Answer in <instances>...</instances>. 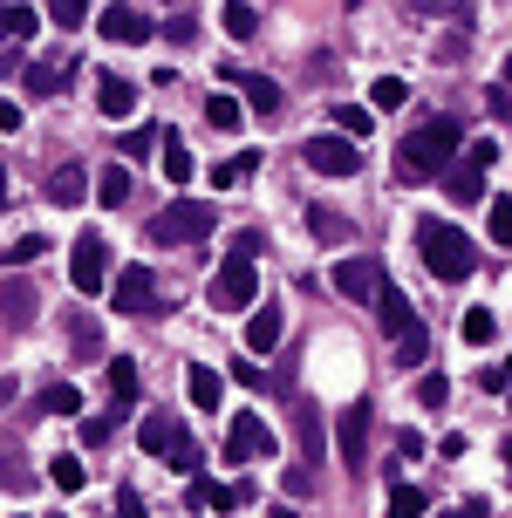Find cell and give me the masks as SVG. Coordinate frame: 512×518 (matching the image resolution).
<instances>
[{
	"mask_svg": "<svg viewBox=\"0 0 512 518\" xmlns=\"http://www.w3.org/2000/svg\"><path fill=\"white\" fill-rule=\"evenodd\" d=\"M458 150H465V130L451 116H424L410 137H396V178L403 185H431L437 171L458 164Z\"/></svg>",
	"mask_w": 512,
	"mask_h": 518,
	"instance_id": "1",
	"label": "cell"
},
{
	"mask_svg": "<svg viewBox=\"0 0 512 518\" xmlns=\"http://www.w3.org/2000/svg\"><path fill=\"white\" fill-rule=\"evenodd\" d=\"M253 259H260V232H239L233 253L219 259V273H212V287H205V300H212L219 314H246V307L260 300V273H253Z\"/></svg>",
	"mask_w": 512,
	"mask_h": 518,
	"instance_id": "2",
	"label": "cell"
},
{
	"mask_svg": "<svg viewBox=\"0 0 512 518\" xmlns=\"http://www.w3.org/2000/svg\"><path fill=\"white\" fill-rule=\"evenodd\" d=\"M417 253H424V266H431V280H472V266H478L472 239H465L458 225H437V219L417 225Z\"/></svg>",
	"mask_w": 512,
	"mask_h": 518,
	"instance_id": "3",
	"label": "cell"
},
{
	"mask_svg": "<svg viewBox=\"0 0 512 518\" xmlns=\"http://www.w3.org/2000/svg\"><path fill=\"white\" fill-rule=\"evenodd\" d=\"M137 450H144V457H171V471H185V478L198 471L192 430H185L171 409H144V423H137Z\"/></svg>",
	"mask_w": 512,
	"mask_h": 518,
	"instance_id": "4",
	"label": "cell"
},
{
	"mask_svg": "<svg viewBox=\"0 0 512 518\" xmlns=\"http://www.w3.org/2000/svg\"><path fill=\"white\" fill-rule=\"evenodd\" d=\"M212 225H219V205H205V198H171L158 219H151V246H198V239H212Z\"/></svg>",
	"mask_w": 512,
	"mask_h": 518,
	"instance_id": "5",
	"label": "cell"
},
{
	"mask_svg": "<svg viewBox=\"0 0 512 518\" xmlns=\"http://www.w3.org/2000/svg\"><path fill=\"white\" fill-rule=\"evenodd\" d=\"M492 164H499V137H472V144L458 150V164L444 171V198H451V205H478Z\"/></svg>",
	"mask_w": 512,
	"mask_h": 518,
	"instance_id": "6",
	"label": "cell"
},
{
	"mask_svg": "<svg viewBox=\"0 0 512 518\" xmlns=\"http://www.w3.org/2000/svg\"><path fill=\"white\" fill-rule=\"evenodd\" d=\"M369 444H376V409H369V403L335 409V457H342L349 471L369 464Z\"/></svg>",
	"mask_w": 512,
	"mask_h": 518,
	"instance_id": "7",
	"label": "cell"
},
{
	"mask_svg": "<svg viewBox=\"0 0 512 518\" xmlns=\"http://www.w3.org/2000/svg\"><path fill=\"white\" fill-rule=\"evenodd\" d=\"M69 280H76V294H103L110 287V246H103V232H76L69 239Z\"/></svg>",
	"mask_w": 512,
	"mask_h": 518,
	"instance_id": "8",
	"label": "cell"
},
{
	"mask_svg": "<svg viewBox=\"0 0 512 518\" xmlns=\"http://www.w3.org/2000/svg\"><path fill=\"white\" fill-rule=\"evenodd\" d=\"M110 307L117 314H151L158 307V273L151 266H123L117 280H110Z\"/></svg>",
	"mask_w": 512,
	"mask_h": 518,
	"instance_id": "9",
	"label": "cell"
},
{
	"mask_svg": "<svg viewBox=\"0 0 512 518\" xmlns=\"http://www.w3.org/2000/svg\"><path fill=\"white\" fill-rule=\"evenodd\" d=\"M328 280H335V294H342V300H362V307H369L376 287H383V266H376L369 253H349V259H335V273H328Z\"/></svg>",
	"mask_w": 512,
	"mask_h": 518,
	"instance_id": "10",
	"label": "cell"
},
{
	"mask_svg": "<svg viewBox=\"0 0 512 518\" xmlns=\"http://www.w3.org/2000/svg\"><path fill=\"white\" fill-rule=\"evenodd\" d=\"M260 450H274V430H267L253 409H233V430H226V464H246V457H260Z\"/></svg>",
	"mask_w": 512,
	"mask_h": 518,
	"instance_id": "11",
	"label": "cell"
},
{
	"mask_svg": "<svg viewBox=\"0 0 512 518\" xmlns=\"http://www.w3.org/2000/svg\"><path fill=\"white\" fill-rule=\"evenodd\" d=\"M308 164H315L321 178H349V171H362V150L349 144V137H308Z\"/></svg>",
	"mask_w": 512,
	"mask_h": 518,
	"instance_id": "12",
	"label": "cell"
},
{
	"mask_svg": "<svg viewBox=\"0 0 512 518\" xmlns=\"http://www.w3.org/2000/svg\"><path fill=\"white\" fill-rule=\"evenodd\" d=\"M96 28L117 41V48H144V41H151V14H144V7H103Z\"/></svg>",
	"mask_w": 512,
	"mask_h": 518,
	"instance_id": "13",
	"label": "cell"
},
{
	"mask_svg": "<svg viewBox=\"0 0 512 518\" xmlns=\"http://www.w3.org/2000/svg\"><path fill=\"white\" fill-rule=\"evenodd\" d=\"M280 334H287V314H280V300L253 307V314H246V355H274Z\"/></svg>",
	"mask_w": 512,
	"mask_h": 518,
	"instance_id": "14",
	"label": "cell"
},
{
	"mask_svg": "<svg viewBox=\"0 0 512 518\" xmlns=\"http://www.w3.org/2000/svg\"><path fill=\"white\" fill-rule=\"evenodd\" d=\"M369 307H376V321H383V334H390V341H403L410 328H424V321H417V307H410V300L396 294L390 280L376 287V300H369Z\"/></svg>",
	"mask_w": 512,
	"mask_h": 518,
	"instance_id": "15",
	"label": "cell"
},
{
	"mask_svg": "<svg viewBox=\"0 0 512 518\" xmlns=\"http://www.w3.org/2000/svg\"><path fill=\"white\" fill-rule=\"evenodd\" d=\"M96 110L110 116V123H123V116L137 110V82H130V75H103V82H96Z\"/></svg>",
	"mask_w": 512,
	"mask_h": 518,
	"instance_id": "16",
	"label": "cell"
},
{
	"mask_svg": "<svg viewBox=\"0 0 512 518\" xmlns=\"http://www.w3.org/2000/svg\"><path fill=\"white\" fill-rule=\"evenodd\" d=\"M103 362H110V409L130 416V409H137V362H130V355H103Z\"/></svg>",
	"mask_w": 512,
	"mask_h": 518,
	"instance_id": "17",
	"label": "cell"
},
{
	"mask_svg": "<svg viewBox=\"0 0 512 518\" xmlns=\"http://www.w3.org/2000/svg\"><path fill=\"white\" fill-rule=\"evenodd\" d=\"M294 437H301V457L321 464V444H328V423H321L315 403H294Z\"/></svg>",
	"mask_w": 512,
	"mask_h": 518,
	"instance_id": "18",
	"label": "cell"
},
{
	"mask_svg": "<svg viewBox=\"0 0 512 518\" xmlns=\"http://www.w3.org/2000/svg\"><path fill=\"white\" fill-rule=\"evenodd\" d=\"M89 198V171L82 164H62L55 178H48V205H82Z\"/></svg>",
	"mask_w": 512,
	"mask_h": 518,
	"instance_id": "19",
	"label": "cell"
},
{
	"mask_svg": "<svg viewBox=\"0 0 512 518\" xmlns=\"http://www.w3.org/2000/svg\"><path fill=\"white\" fill-rule=\"evenodd\" d=\"M226 82H239V103H246V110H260V116L280 110V89L267 82V75H226Z\"/></svg>",
	"mask_w": 512,
	"mask_h": 518,
	"instance_id": "20",
	"label": "cell"
},
{
	"mask_svg": "<svg viewBox=\"0 0 512 518\" xmlns=\"http://www.w3.org/2000/svg\"><path fill=\"white\" fill-rule=\"evenodd\" d=\"M185 389H192V409H219V403H226V375L205 369V362L185 375Z\"/></svg>",
	"mask_w": 512,
	"mask_h": 518,
	"instance_id": "21",
	"label": "cell"
},
{
	"mask_svg": "<svg viewBox=\"0 0 512 518\" xmlns=\"http://www.w3.org/2000/svg\"><path fill=\"white\" fill-rule=\"evenodd\" d=\"M158 157H164V178H171V185H192V150H185L178 130H164V137H158Z\"/></svg>",
	"mask_w": 512,
	"mask_h": 518,
	"instance_id": "22",
	"label": "cell"
},
{
	"mask_svg": "<svg viewBox=\"0 0 512 518\" xmlns=\"http://www.w3.org/2000/svg\"><path fill=\"white\" fill-rule=\"evenodd\" d=\"M35 287H28V280H14V287H0V314H7V328H28V321H35Z\"/></svg>",
	"mask_w": 512,
	"mask_h": 518,
	"instance_id": "23",
	"label": "cell"
},
{
	"mask_svg": "<svg viewBox=\"0 0 512 518\" xmlns=\"http://www.w3.org/2000/svg\"><path fill=\"white\" fill-rule=\"evenodd\" d=\"M253 491L246 484H192V505H205V512H239Z\"/></svg>",
	"mask_w": 512,
	"mask_h": 518,
	"instance_id": "24",
	"label": "cell"
},
{
	"mask_svg": "<svg viewBox=\"0 0 512 518\" xmlns=\"http://www.w3.org/2000/svg\"><path fill=\"white\" fill-rule=\"evenodd\" d=\"M410 103V82L403 75H376L369 82V116H390V110H403Z\"/></svg>",
	"mask_w": 512,
	"mask_h": 518,
	"instance_id": "25",
	"label": "cell"
},
{
	"mask_svg": "<svg viewBox=\"0 0 512 518\" xmlns=\"http://www.w3.org/2000/svg\"><path fill=\"white\" fill-rule=\"evenodd\" d=\"M260 171V150H239V157H226V164H212V191H233V185H246Z\"/></svg>",
	"mask_w": 512,
	"mask_h": 518,
	"instance_id": "26",
	"label": "cell"
},
{
	"mask_svg": "<svg viewBox=\"0 0 512 518\" xmlns=\"http://www.w3.org/2000/svg\"><path fill=\"white\" fill-rule=\"evenodd\" d=\"M35 35H41L35 7H21V0H14V7H0V41H35Z\"/></svg>",
	"mask_w": 512,
	"mask_h": 518,
	"instance_id": "27",
	"label": "cell"
},
{
	"mask_svg": "<svg viewBox=\"0 0 512 518\" xmlns=\"http://www.w3.org/2000/svg\"><path fill=\"white\" fill-rule=\"evenodd\" d=\"M219 28H226L233 41H253L260 35V14H253L246 0H226V7H219Z\"/></svg>",
	"mask_w": 512,
	"mask_h": 518,
	"instance_id": "28",
	"label": "cell"
},
{
	"mask_svg": "<svg viewBox=\"0 0 512 518\" xmlns=\"http://www.w3.org/2000/svg\"><path fill=\"white\" fill-rule=\"evenodd\" d=\"M239 116H246L239 96H226V89H212V96H205V123H212V130H239Z\"/></svg>",
	"mask_w": 512,
	"mask_h": 518,
	"instance_id": "29",
	"label": "cell"
},
{
	"mask_svg": "<svg viewBox=\"0 0 512 518\" xmlns=\"http://www.w3.org/2000/svg\"><path fill=\"white\" fill-rule=\"evenodd\" d=\"M96 198L117 212L123 198H130V171H123V164H103V171H96Z\"/></svg>",
	"mask_w": 512,
	"mask_h": 518,
	"instance_id": "30",
	"label": "cell"
},
{
	"mask_svg": "<svg viewBox=\"0 0 512 518\" xmlns=\"http://www.w3.org/2000/svg\"><path fill=\"white\" fill-rule=\"evenodd\" d=\"M424 512H431V498L417 484H390V518H424Z\"/></svg>",
	"mask_w": 512,
	"mask_h": 518,
	"instance_id": "31",
	"label": "cell"
},
{
	"mask_svg": "<svg viewBox=\"0 0 512 518\" xmlns=\"http://www.w3.org/2000/svg\"><path fill=\"white\" fill-rule=\"evenodd\" d=\"M335 130L355 144V137H369V130H376V116L362 110V103H335Z\"/></svg>",
	"mask_w": 512,
	"mask_h": 518,
	"instance_id": "32",
	"label": "cell"
},
{
	"mask_svg": "<svg viewBox=\"0 0 512 518\" xmlns=\"http://www.w3.org/2000/svg\"><path fill=\"white\" fill-rule=\"evenodd\" d=\"M458 334H465L472 348H485V341L499 334V321H492V307H465V321H458Z\"/></svg>",
	"mask_w": 512,
	"mask_h": 518,
	"instance_id": "33",
	"label": "cell"
},
{
	"mask_svg": "<svg viewBox=\"0 0 512 518\" xmlns=\"http://www.w3.org/2000/svg\"><path fill=\"white\" fill-rule=\"evenodd\" d=\"M41 409H55V416H76V409H82V389H76V382H48V389H41Z\"/></svg>",
	"mask_w": 512,
	"mask_h": 518,
	"instance_id": "34",
	"label": "cell"
},
{
	"mask_svg": "<svg viewBox=\"0 0 512 518\" xmlns=\"http://www.w3.org/2000/svg\"><path fill=\"white\" fill-rule=\"evenodd\" d=\"M424 355H431V334L410 328L403 341H396V369H424Z\"/></svg>",
	"mask_w": 512,
	"mask_h": 518,
	"instance_id": "35",
	"label": "cell"
},
{
	"mask_svg": "<svg viewBox=\"0 0 512 518\" xmlns=\"http://www.w3.org/2000/svg\"><path fill=\"white\" fill-rule=\"evenodd\" d=\"M48 478H55V491H82L89 471H82V457H55V464H48Z\"/></svg>",
	"mask_w": 512,
	"mask_h": 518,
	"instance_id": "36",
	"label": "cell"
},
{
	"mask_svg": "<svg viewBox=\"0 0 512 518\" xmlns=\"http://www.w3.org/2000/svg\"><path fill=\"white\" fill-rule=\"evenodd\" d=\"M308 232H315V239H349V219L328 212V205H315V212H308Z\"/></svg>",
	"mask_w": 512,
	"mask_h": 518,
	"instance_id": "37",
	"label": "cell"
},
{
	"mask_svg": "<svg viewBox=\"0 0 512 518\" xmlns=\"http://www.w3.org/2000/svg\"><path fill=\"white\" fill-rule=\"evenodd\" d=\"M48 21H55V35H69V28L89 21V7H82V0H48Z\"/></svg>",
	"mask_w": 512,
	"mask_h": 518,
	"instance_id": "38",
	"label": "cell"
},
{
	"mask_svg": "<svg viewBox=\"0 0 512 518\" xmlns=\"http://www.w3.org/2000/svg\"><path fill=\"white\" fill-rule=\"evenodd\" d=\"M158 137H164V130H123L117 150L130 157V164H137V157H151V150H158Z\"/></svg>",
	"mask_w": 512,
	"mask_h": 518,
	"instance_id": "39",
	"label": "cell"
},
{
	"mask_svg": "<svg viewBox=\"0 0 512 518\" xmlns=\"http://www.w3.org/2000/svg\"><path fill=\"white\" fill-rule=\"evenodd\" d=\"M28 96H62V75H55V62H35V69H28Z\"/></svg>",
	"mask_w": 512,
	"mask_h": 518,
	"instance_id": "40",
	"label": "cell"
},
{
	"mask_svg": "<svg viewBox=\"0 0 512 518\" xmlns=\"http://www.w3.org/2000/svg\"><path fill=\"white\" fill-rule=\"evenodd\" d=\"M117 423H123L117 409H110V416H89V423H82V444H89V450H96V444H110V437H117Z\"/></svg>",
	"mask_w": 512,
	"mask_h": 518,
	"instance_id": "41",
	"label": "cell"
},
{
	"mask_svg": "<svg viewBox=\"0 0 512 518\" xmlns=\"http://www.w3.org/2000/svg\"><path fill=\"white\" fill-rule=\"evenodd\" d=\"M478 389H485V396L512 389V355H506V362H485V369H478Z\"/></svg>",
	"mask_w": 512,
	"mask_h": 518,
	"instance_id": "42",
	"label": "cell"
},
{
	"mask_svg": "<svg viewBox=\"0 0 512 518\" xmlns=\"http://www.w3.org/2000/svg\"><path fill=\"white\" fill-rule=\"evenodd\" d=\"M417 403H424V409H444V403H451V382H444V375H424V382H417Z\"/></svg>",
	"mask_w": 512,
	"mask_h": 518,
	"instance_id": "43",
	"label": "cell"
},
{
	"mask_svg": "<svg viewBox=\"0 0 512 518\" xmlns=\"http://www.w3.org/2000/svg\"><path fill=\"white\" fill-rule=\"evenodd\" d=\"M41 246H48V239H35V232H28V239L0 246V259H7V266H28V259H41Z\"/></svg>",
	"mask_w": 512,
	"mask_h": 518,
	"instance_id": "44",
	"label": "cell"
},
{
	"mask_svg": "<svg viewBox=\"0 0 512 518\" xmlns=\"http://www.w3.org/2000/svg\"><path fill=\"white\" fill-rule=\"evenodd\" d=\"M492 246H512V198H492Z\"/></svg>",
	"mask_w": 512,
	"mask_h": 518,
	"instance_id": "45",
	"label": "cell"
},
{
	"mask_svg": "<svg viewBox=\"0 0 512 518\" xmlns=\"http://www.w3.org/2000/svg\"><path fill=\"white\" fill-rule=\"evenodd\" d=\"M0 484H7V491H28L35 471H21V457H0Z\"/></svg>",
	"mask_w": 512,
	"mask_h": 518,
	"instance_id": "46",
	"label": "cell"
},
{
	"mask_svg": "<svg viewBox=\"0 0 512 518\" xmlns=\"http://www.w3.org/2000/svg\"><path fill=\"white\" fill-rule=\"evenodd\" d=\"M164 35L178 41V48H185V41H198V14H171V28H164Z\"/></svg>",
	"mask_w": 512,
	"mask_h": 518,
	"instance_id": "47",
	"label": "cell"
},
{
	"mask_svg": "<svg viewBox=\"0 0 512 518\" xmlns=\"http://www.w3.org/2000/svg\"><path fill=\"white\" fill-rule=\"evenodd\" d=\"M233 382H246V389H267V369L246 355V362H233Z\"/></svg>",
	"mask_w": 512,
	"mask_h": 518,
	"instance_id": "48",
	"label": "cell"
},
{
	"mask_svg": "<svg viewBox=\"0 0 512 518\" xmlns=\"http://www.w3.org/2000/svg\"><path fill=\"white\" fill-rule=\"evenodd\" d=\"M117 518H144V491H137V484H123V491H117Z\"/></svg>",
	"mask_w": 512,
	"mask_h": 518,
	"instance_id": "49",
	"label": "cell"
},
{
	"mask_svg": "<svg viewBox=\"0 0 512 518\" xmlns=\"http://www.w3.org/2000/svg\"><path fill=\"white\" fill-rule=\"evenodd\" d=\"M315 484H321V478L308 471V464H294V471H287V491H315Z\"/></svg>",
	"mask_w": 512,
	"mask_h": 518,
	"instance_id": "50",
	"label": "cell"
},
{
	"mask_svg": "<svg viewBox=\"0 0 512 518\" xmlns=\"http://www.w3.org/2000/svg\"><path fill=\"white\" fill-rule=\"evenodd\" d=\"M431 14H472V0H424Z\"/></svg>",
	"mask_w": 512,
	"mask_h": 518,
	"instance_id": "51",
	"label": "cell"
},
{
	"mask_svg": "<svg viewBox=\"0 0 512 518\" xmlns=\"http://www.w3.org/2000/svg\"><path fill=\"white\" fill-rule=\"evenodd\" d=\"M0 130H21V103H7V96H0Z\"/></svg>",
	"mask_w": 512,
	"mask_h": 518,
	"instance_id": "52",
	"label": "cell"
},
{
	"mask_svg": "<svg viewBox=\"0 0 512 518\" xmlns=\"http://www.w3.org/2000/svg\"><path fill=\"white\" fill-rule=\"evenodd\" d=\"M444 518H485V505L472 498V505H458V512H444Z\"/></svg>",
	"mask_w": 512,
	"mask_h": 518,
	"instance_id": "53",
	"label": "cell"
},
{
	"mask_svg": "<svg viewBox=\"0 0 512 518\" xmlns=\"http://www.w3.org/2000/svg\"><path fill=\"white\" fill-rule=\"evenodd\" d=\"M499 457H506V478H512V437H506V450H499Z\"/></svg>",
	"mask_w": 512,
	"mask_h": 518,
	"instance_id": "54",
	"label": "cell"
},
{
	"mask_svg": "<svg viewBox=\"0 0 512 518\" xmlns=\"http://www.w3.org/2000/svg\"><path fill=\"white\" fill-rule=\"evenodd\" d=\"M0 205H7V164H0Z\"/></svg>",
	"mask_w": 512,
	"mask_h": 518,
	"instance_id": "55",
	"label": "cell"
},
{
	"mask_svg": "<svg viewBox=\"0 0 512 518\" xmlns=\"http://www.w3.org/2000/svg\"><path fill=\"white\" fill-rule=\"evenodd\" d=\"M506 416H512V389H506Z\"/></svg>",
	"mask_w": 512,
	"mask_h": 518,
	"instance_id": "56",
	"label": "cell"
}]
</instances>
